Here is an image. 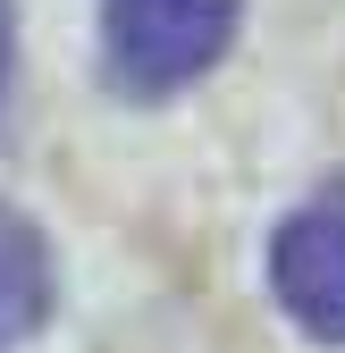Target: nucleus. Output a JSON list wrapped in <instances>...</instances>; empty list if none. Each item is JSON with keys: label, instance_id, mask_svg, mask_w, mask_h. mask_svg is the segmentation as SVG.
Instances as JSON below:
<instances>
[{"label": "nucleus", "instance_id": "4", "mask_svg": "<svg viewBox=\"0 0 345 353\" xmlns=\"http://www.w3.org/2000/svg\"><path fill=\"white\" fill-rule=\"evenodd\" d=\"M9 51H17V17H9V0H0V93H9Z\"/></svg>", "mask_w": 345, "mask_h": 353}, {"label": "nucleus", "instance_id": "3", "mask_svg": "<svg viewBox=\"0 0 345 353\" xmlns=\"http://www.w3.org/2000/svg\"><path fill=\"white\" fill-rule=\"evenodd\" d=\"M51 320V244L26 210L0 202V353Z\"/></svg>", "mask_w": 345, "mask_h": 353}, {"label": "nucleus", "instance_id": "2", "mask_svg": "<svg viewBox=\"0 0 345 353\" xmlns=\"http://www.w3.org/2000/svg\"><path fill=\"white\" fill-rule=\"evenodd\" d=\"M270 286H278L286 320L304 328V336L345 345V194L304 202L278 228V244H270Z\"/></svg>", "mask_w": 345, "mask_h": 353}, {"label": "nucleus", "instance_id": "1", "mask_svg": "<svg viewBox=\"0 0 345 353\" xmlns=\"http://www.w3.org/2000/svg\"><path fill=\"white\" fill-rule=\"evenodd\" d=\"M236 17V0H101V68L135 101L186 93L228 59Z\"/></svg>", "mask_w": 345, "mask_h": 353}]
</instances>
